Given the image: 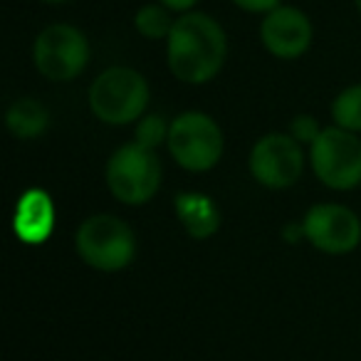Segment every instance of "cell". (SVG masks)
<instances>
[{
    "label": "cell",
    "mask_w": 361,
    "mask_h": 361,
    "mask_svg": "<svg viewBox=\"0 0 361 361\" xmlns=\"http://www.w3.org/2000/svg\"><path fill=\"white\" fill-rule=\"evenodd\" d=\"M228 57V35L208 13L191 11L176 18L166 40V65L183 85H208L223 70Z\"/></svg>",
    "instance_id": "1"
},
{
    "label": "cell",
    "mask_w": 361,
    "mask_h": 361,
    "mask_svg": "<svg viewBox=\"0 0 361 361\" xmlns=\"http://www.w3.org/2000/svg\"><path fill=\"white\" fill-rule=\"evenodd\" d=\"M151 90L146 77L134 67L114 65L94 77L90 87V111L106 126L136 124L146 114Z\"/></svg>",
    "instance_id": "2"
},
{
    "label": "cell",
    "mask_w": 361,
    "mask_h": 361,
    "mask_svg": "<svg viewBox=\"0 0 361 361\" xmlns=\"http://www.w3.org/2000/svg\"><path fill=\"white\" fill-rule=\"evenodd\" d=\"M75 250L87 267L99 272H119L134 262L139 243L126 221L111 213L85 218L75 233Z\"/></svg>",
    "instance_id": "3"
},
{
    "label": "cell",
    "mask_w": 361,
    "mask_h": 361,
    "mask_svg": "<svg viewBox=\"0 0 361 361\" xmlns=\"http://www.w3.org/2000/svg\"><path fill=\"white\" fill-rule=\"evenodd\" d=\"M169 149L171 159L188 173H206L216 169L223 159L226 139L223 129L211 114L206 111H180L171 119L169 131Z\"/></svg>",
    "instance_id": "4"
},
{
    "label": "cell",
    "mask_w": 361,
    "mask_h": 361,
    "mask_svg": "<svg viewBox=\"0 0 361 361\" xmlns=\"http://www.w3.org/2000/svg\"><path fill=\"white\" fill-rule=\"evenodd\" d=\"M106 188L124 206H144L161 188V161L156 151L129 141L106 161Z\"/></svg>",
    "instance_id": "5"
},
{
    "label": "cell",
    "mask_w": 361,
    "mask_h": 361,
    "mask_svg": "<svg viewBox=\"0 0 361 361\" xmlns=\"http://www.w3.org/2000/svg\"><path fill=\"white\" fill-rule=\"evenodd\" d=\"M90 40L77 25L50 23L32 42V65L50 82H72L90 65Z\"/></svg>",
    "instance_id": "6"
},
{
    "label": "cell",
    "mask_w": 361,
    "mask_h": 361,
    "mask_svg": "<svg viewBox=\"0 0 361 361\" xmlns=\"http://www.w3.org/2000/svg\"><path fill=\"white\" fill-rule=\"evenodd\" d=\"M307 156L322 186L331 191H354L361 186V139L354 131L326 126Z\"/></svg>",
    "instance_id": "7"
},
{
    "label": "cell",
    "mask_w": 361,
    "mask_h": 361,
    "mask_svg": "<svg viewBox=\"0 0 361 361\" xmlns=\"http://www.w3.org/2000/svg\"><path fill=\"white\" fill-rule=\"evenodd\" d=\"M247 169L255 183L270 191L292 188L305 171V149L287 131H270L252 144Z\"/></svg>",
    "instance_id": "8"
},
{
    "label": "cell",
    "mask_w": 361,
    "mask_h": 361,
    "mask_svg": "<svg viewBox=\"0 0 361 361\" xmlns=\"http://www.w3.org/2000/svg\"><path fill=\"white\" fill-rule=\"evenodd\" d=\"M302 231L324 255H346L361 243V218L341 203H317L302 218Z\"/></svg>",
    "instance_id": "9"
},
{
    "label": "cell",
    "mask_w": 361,
    "mask_h": 361,
    "mask_svg": "<svg viewBox=\"0 0 361 361\" xmlns=\"http://www.w3.org/2000/svg\"><path fill=\"white\" fill-rule=\"evenodd\" d=\"M314 25L310 16L295 6H277L260 23V42L277 60H297L312 47Z\"/></svg>",
    "instance_id": "10"
},
{
    "label": "cell",
    "mask_w": 361,
    "mask_h": 361,
    "mask_svg": "<svg viewBox=\"0 0 361 361\" xmlns=\"http://www.w3.org/2000/svg\"><path fill=\"white\" fill-rule=\"evenodd\" d=\"M55 201L40 188H30L20 196L16 208V235L20 238L25 245H42L55 231Z\"/></svg>",
    "instance_id": "11"
},
{
    "label": "cell",
    "mask_w": 361,
    "mask_h": 361,
    "mask_svg": "<svg viewBox=\"0 0 361 361\" xmlns=\"http://www.w3.org/2000/svg\"><path fill=\"white\" fill-rule=\"evenodd\" d=\"M173 211L180 228L193 240H208L221 228V211H218L216 201L211 196H206V193H198V191L178 193L173 198Z\"/></svg>",
    "instance_id": "12"
},
{
    "label": "cell",
    "mask_w": 361,
    "mask_h": 361,
    "mask_svg": "<svg viewBox=\"0 0 361 361\" xmlns=\"http://www.w3.org/2000/svg\"><path fill=\"white\" fill-rule=\"evenodd\" d=\"M6 126L20 141L37 139L50 126V111H47V106L42 102L32 99V97H20V99H16L8 106Z\"/></svg>",
    "instance_id": "13"
},
{
    "label": "cell",
    "mask_w": 361,
    "mask_h": 361,
    "mask_svg": "<svg viewBox=\"0 0 361 361\" xmlns=\"http://www.w3.org/2000/svg\"><path fill=\"white\" fill-rule=\"evenodd\" d=\"M176 18L161 3H146L134 13V30L146 40H169Z\"/></svg>",
    "instance_id": "14"
},
{
    "label": "cell",
    "mask_w": 361,
    "mask_h": 361,
    "mask_svg": "<svg viewBox=\"0 0 361 361\" xmlns=\"http://www.w3.org/2000/svg\"><path fill=\"white\" fill-rule=\"evenodd\" d=\"M329 114L334 126L361 134V82L349 85L331 99Z\"/></svg>",
    "instance_id": "15"
},
{
    "label": "cell",
    "mask_w": 361,
    "mask_h": 361,
    "mask_svg": "<svg viewBox=\"0 0 361 361\" xmlns=\"http://www.w3.org/2000/svg\"><path fill=\"white\" fill-rule=\"evenodd\" d=\"M171 121L161 114H144L134 126V141L146 149L156 151L159 146L169 144Z\"/></svg>",
    "instance_id": "16"
},
{
    "label": "cell",
    "mask_w": 361,
    "mask_h": 361,
    "mask_svg": "<svg viewBox=\"0 0 361 361\" xmlns=\"http://www.w3.org/2000/svg\"><path fill=\"white\" fill-rule=\"evenodd\" d=\"M287 134L295 141H300L302 146H312L317 141V136L322 134V126L312 114H297L295 119L290 121V131H287Z\"/></svg>",
    "instance_id": "17"
},
{
    "label": "cell",
    "mask_w": 361,
    "mask_h": 361,
    "mask_svg": "<svg viewBox=\"0 0 361 361\" xmlns=\"http://www.w3.org/2000/svg\"><path fill=\"white\" fill-rule=\"evenodd\" d=\"M240 11H245V13H270V11H275L277 6H282V0H233Z\"/></svg>",
    "instance_id": "18"
},
{
    "label": "cell",
    "mask_w": 361,
    "mask_h": 361,
    "mask_svg": "<svg viewBox=\"0 0 361 361\" xmlns=\"http://www.w3.org/2000/svg\"><path fill=\"white\" fill-rule=\"evenodd\" d=\"M156 3L169 8L171 13H178V16H186V13H191L198 6V0H156Z\"/></svg>",
    "instance_id": "19"
},
{
    "label": "cell",
    "mask_w": 361,
    "mask_h": 361,
    "mask_svg": "<svg viewBox=\"0 0 361 361\" xmlns=\"http://www.w3.org/2000/svg\"><path fill=\"white\" fill-rule=\"evenodd\" d=\"M40 3H47V6H60V3H70V0H40Z\"/></svg>",
    "instance_id": "20"
},
{
    "label": "cell",
    "mask_w": 361,
    "mask_h": 361,
    "mask_svg": "<svg viewBox=\"0 0 361 361\" xmlns=\"http://www.w3.org/2000/svg\"><path fill=\"white\" fill-rule=\"evenodd\" d=\"M354 6H356V11L361 13V0H354Z\"/></svg>",
    "instance_id": "21"
}]
</instances>
